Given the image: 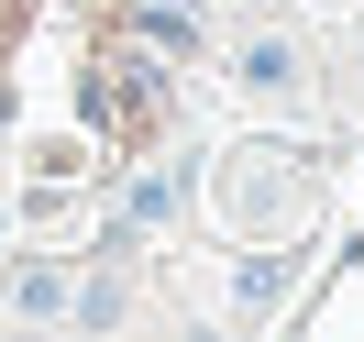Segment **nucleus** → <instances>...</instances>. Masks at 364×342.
Returning <instances> with one entry per match:
<instances>
[{"label": "nucleus", "mask_w": 364, "mask_h": 342, "mask_svg": "<svg viewBox=\"0 0 364 342\" xmlns=\"http://www.w3.org/2000/svg\"><path fill=\"white\" fill-rule=\"evenodd\" d=\"M298 78H309V55H298L287 33H254V45H232V89H254V100H287Z\"/></svg>", "instance_id": "f257e3e1"}, {"label": "nucleus", "mask_w": 364, "mask_h": 342, "mask_svg": "<svg viewBox=\"0 0 364 342\" xmlns=\"http://www.w3.org/2000/svg\"><path fill=\"white\" fill-rule=\"evenodd\" d=\"M11 309H23V320H55V309H67V276H55V265H23V276H11Z\"/></svg>", "instance_id": "f03ea898"}, {"label": "nucleus", "mask_w": 364, "mask_h": 342, "mask_svg": "<svg viewBox=\"0 0 364 342\" xmlns=\"http://www.w3.org/2000/svg\"><path fill=\"white\" fill-rule=\"evenodd\" d=\"M243 11H276V0H243Z\"/></svg>", "instance_id": "7ed1b4c3"}]
</instances>
